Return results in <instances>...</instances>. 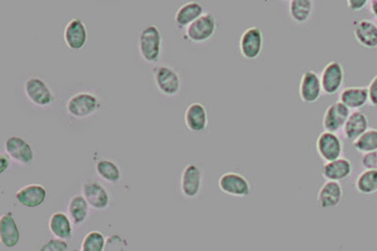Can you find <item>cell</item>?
<instances>
[{
  "label": "cell",
  "mask_w": 377,
  "mask_h": 251,
  "mask_svg": "<svg viewBox=\"0 0 377 251\" xmlns=\"http://www.w3.org/2000/svg\"><path fill=\"white\" fill-rule=\"evenodd\" d=\"M264 36L263 30L258 27H251L241 34L239 48L243 58L247 61H255L263 50Z\"/></svg>",
  "instance_id": "8992f818"
},
{
  "label": "cell",
  "mask_w": 377,
  "mask_h": 251,
  "mask_svg": "<svg viewBox=\"0 0 377 251\" xmlns=\"http://www.w3.org/2000/svg\"><path fill=\"white\" fill-rule=\"evenodd\" d=\"M352 172H353V165L350 160L345 157L326 162L322 169L323 177L326 180H335V182H342L347 179L351 176Z\"/></svg>",
  "instance_id": "7402d4cb"
},
{
  "label": "cell",
  "mask_w": 377,
  "mask_h": 251,
  "mask_svg": "<svg viewBox=\"0 0 377 251\" xmlns=\"http://www.w3.org/2000/svg\"><path fill=\"white\" fill-rule=\"evenodd\" d=\"M369 129V118L367 115L360 110H354L350 113L347 121L343 126L342 133L348 141L356 140L360 135Z\"/></svg>",
  "instance_id": "603a6c76"
},
{
  "label": "cell",
  "mask_w": 377,
  "mask_h": 251,
  "mask_svg": "<svg viewBox=\"0 0 377 251\" xmlns=\"http://www.w3.org/2000/svg\"><path fill=\"white\" fill-rule=\"evenodd\" d=\"M340 102L350 110H359L369 103L367 87H348L340 93Z\"/></svg>",
  "instance_id": "cb8c5ba5"
},
{
  "label": "cell",
  "mask_w": 377,
  "mask_h": 251,
  "mask_svg": "<svg viewBox=\"0 0 377 251\" xmlns=\"http://www.w3.org/2000/svg\"><path fill=\"white\" fill-rule=\"evenodd\" d=\"M64 39L66 47L71 50L80 51L86 47L88 30L80 17H75L67 23L64 30Z\"/></svg>",
  "instance_id": "8fae6325"
},
{
  "label": "cell",
  "mask_w": 377,
  "mask_h": 251,
  "mask_svg": "<svg viewBox=\"0 0 377 251\" xmlns=\"http://www.w3.org/2000/svg\"><path fill=\"white\" fill-rule=\"evenodd\" d=\"M351 110L342 102L331 104L326 109L323 117V127L325 131L337 133L342 130Z\"/></svg>",
  "instance_id": "9a60e30c"
},
{
  "label": "cell",
  "mask_w": 377,
  "mask_h": 251,
  "mask_svg": "<svg viewBox=\"0 0 377 251\" xmlns=\"http://www.w3.org/2000/svg\"><path fill=\"white\" fill-rule=\"evenodd\" d=\"M357 192L363 195H371L377 192V171L365 169L359 175L354 183Z\"/></svg>",
  "instance_id": "f1b7e54d"
},
{
  "label": "cell",
  "mask_w": 377,
  "mask_h": 251,
  "mask_svg": "<svg viewBox=\"0 0 377 251\" xmlns=\"http://www.w3.org/2000/svg\"><path fill=\"white\" fill-rule=\"evenodd\" d=\"M318 155L323 162H329L342 157L343 143L337 133L323 131L316 141Z\"/></svg>",
  "instance_id": "ba28073f"
},
{
  "label": "cell",
  "mask_w": 377,
  "mask_h": 251,
  "mask_svg": "<svg viewBox=\"0 0 377 251\" xmlns=\"http://www.w3.org/2000/svg\"><path fill=\"white\" fill-rule=\"evenodd\" d=\"M28 100L35 106L47 107L55 103L54 92L46 81L40 78H30L24 84Z\"/></svg>",
  "instance_id": "5b68a950"
},
{
  "label": "cell",
  "mask_w": 377,
  "mask_h": 251,
  "mask_svg": "<svg viewBox=\"0 0 377 251\" xmlns=\"http://www.w3.org/2000/svg\"><path fill=\"white\" fill-rule=\"evenodd\" d=\"M0 242L7 248H13L20 242V231L13 212H7L0 219Z\"/></svg>",
  "instance_id": "d6986e66"
},
{
  "label": "cell",
  "mask_w": 377,
  "mask_h": 251,
  "mask_svg": "<svg viewBox=\"0 0 377 251\" xmlns=\"http://www.w3.org/2000/svg\"><path fill=\"white\" fill-rule=\"evenodd\" d=\"M345 73L342 64L332 61L326 64L321 73L323 92L326 95H334L339 92L345 83Z\"/></svg>",
  "instance_id": "52a82bcc"
},
{
  "label": "cell",
  "mask_w": 377,
  "mask_h": 251,
  "mask_svg": "<svg viewBox=\"0 0 377 251\" xmlns=\"http://www.w3.org/2000/svg\"><path fill=\"white\" fill-rule=\"evenodd\" d=\"M205 13L203 5L198 1H188L180 6L174 14V25L179 30H186Z\"/></svg>",
  "instance_id": "44dd1931"
},
{
  "label": "cell",
  "mask_w": 377,
  "mask_h": 251,
  "mask_svg": "<svg viewBox=\"0 0 377 251\" xmlns=\"http://www.w3.org/2000/svg\"><path fill=\"white\" fill-rule=\"evenodd\" d=\"M11 157L7 154L0 155V173L4 174L10 169Z\"/></svg>",
  "instance_id": "8d00e7d4"
},
{
  "label": "cell",
  "mask_w": 377,
  "mask_h": 251,
  "mask_svg": "<svg viewBox=\"0 0 377 251\" xmlns=\"http://www.w3.org/2000/svg\"><path fill=\"white\" fill-rule=\"evenodd\" d=\"M371 0H346L349 10L357 13L367 7Z\"/></svg>",
  "instance_id": "d590c367"
},
{
  "label": "cell",
  "mask_w": 377,
  "mask_h": 251,
  "mask_svg": "<svg viewBox=\"0 0 377 251\" xmlns=\"http://www.w3.org/2000/svg\"><path fill=\"white\" fill-rule=\"evenodd\" d=\"M323 94L320 75L313 70L303 73L299 83V96L305 104H314Z\"/></svg>",
  "instance_id": "4fadbf2b"
},
{
  "label": "cell",
  "mask_w": 377,
  "mask_h": 251,
  "mask_svg": "<svg viewBox=\"0 0 377 251\" xmlns=\"http://www.w3.org/2000/svg\"><path fill=\"white\" fill-rule=\"evenodd\" d=\"M217 30V21L210 13H204L193 24L184 30L183 38L193 44H204L215 36Z\"/></svg>",
  "instance_id": "3957f363"
},
{
  "label": "cell",
  "mask_w": 377,
  "mask_h": 251,
  "mask_svg": "<svg viewBox=\"0 0 377 251\" xmlns=\"http://www.w3.org/2000/svg\"><path fill=\"white\" fill-rule=\"evenodd\" d=\"M47 197V188L40 183L25 185L16 193L19 204L30 209L40 207L46 202Z\"/></svg>",
  "instance_id": "2e32d148"
},
{
  "label": "cell",
  "mask_w": 377,
  "mask_h": 251,
  "mask_svg": "<svg viewBox=\"0 0 377 251\" xmlns=\"http://www.w3.org/2000/svg\"><path fill=\"white\" fill-rule=\"evenodd\" d=\"M106 238L102 233L97 231H90L84 237L81 243V251H103L105 250Z\"/></svg>",
  "instance_id": "4dcf8cb0"
},
{
  "label": "cell",
  "mask_w": 377,
  "mask_h": 251,
  "mask_svg": "<svg viewBox=\"0 0 377 251\" xmlns=\"http://www.w3.org/2000/svg\"><path fill=\"white\" fill-rule=\"evenodd\" d=\"M361 165L365 169H376L377 171V151L363 154Z\"/></svg>",
  "instance_id": "836d02e7"
},
{
  "label": "cell",
  "mask_w": 377,
  "mask_h": 251,
  "mask_svg": "<svg viewBox=\"0 0 377 251\" xmlns=\"http://www.w3.org/2000/svg\"><path fill=\"white\" fill-rule=\"evenodd\" d=\"M89 203L87 202L83 195H75L68 202L67 206V213L71 219L73 224L80 226L86 222L89 216Z\"/></svg>",
  "instance_id": "484cf974"
},
{
  "label": "cell",
  "mask_w": 377,
  "mask_h": 251,
  "mask_svg": "<svg viewBox=\"0 0 377 251\" xmlns=\"http://www.w3.org/2000/svg\"><path fill=\"white\" fill-rule=\"evenodd\" d=\"M353 34L356 41L367 49L377 48V25L369 19H362L353 24Z\"/></svg>",
  "instance_id": "ac0fdd59"
},
{
  "label": "cell",
  "mask_w": 377,
  "mask_h": 251,
  "mask_svg": "<svg viewBox=\"0 0 377 251\" xmlns=\"http://www.w3.org/2000/svg\"><path fill=\"white\" fill-rule=\"evenodd\" d=\"M314 0H289V14L292 21L305 24L313 13Z\"/></svg>",
  "instance_id": "4316f807"
},
{
  "label": "cell",
  "mask_w": 377,
  "mask_h": 251,
  "mask_svg": "<svg viewBox=\"0 0 377 251\" xmlns=\"http://www.w3.org/2000/svg\"><path fill=\"white\" fill-rule=\"evenodd\" d=\"M203 172L196 164H188L180 177V191L187 199H195L201 193Z\"/></svg>",
  "instance_id": "30bf717a"
},
{
  "label": "cell",
  "mask_w": 377,
  "mask_h": 251,
  "mask_svg": "<svg viewBox=\"0 0 377 251\" xmlns=\"http://www.w3.org/2000/svg\"><path fill=\"white\" fill-rule=\"evenodd\" d=\"M73 222L68 214L63 212H56L50 216L49 228L50 233L58 238L71 239L73 234Z\"/></svg>",
  "instance_id": "d4e9b609"
},
{
  "label": "cell",
  "mask_w": 377,
  "mask_h": 251,
  "mask_svg": "<svg viewBox=\"0 0 377 251\" xmlns=\"http://www.w3.org/2000/svg\"><path fill=\"white\" fill-rule=\"evenodd\" d=\"M277 1H289V0H277Z\"/></svg>",
  "instance_id": "f35d334b"
},
{
  "label": "cell",
  "mask_w": 377,
  "mask_h": 251,
  "mask_svg": "<svg viewBox=\"0 0 377 251\" xmlns=\"http://www.w3.org/2000/svg\"><path fill=\"white\" fill-rule=\"evenodd\" d=\"M369 103L373 106L377 107V75L374 76L370 84H369Z\"/></svg>",
  "instance_id": "e575fe53"
},
{
  "label": "cell",
  "mask_w": 377,
  "mask_h": 251,
  "mask_svg": "<svg viewBox=\"0 0 377 251\" xmlns=\"http://www.w3.org/2000/svg\"><path fill=\"white\" fill-rule=\"evenodd\" d=\"M83 197H85L90 207L94 210H106L109 205V194L108 190L100 183L94 180H87L83 183Z\"/></svg>",
  "instance_id": "5bb4252c"
},
{
  "label": "cell",
  "mask_w": 377,
  "mask_h": 251,
  "mask_svg": "<svg viewBox=\"0 0 377 251\" xmlns=\"http://www.w3.org/2000/svg\"><path fill=\"white\" fill-rule=\"evenodd\" d=\"M155 86L162 94L173 97L181 90V78L174 68L167 65H159L153 69Z\"/></svg>",
  "instance_id": "277c9868"
},
{
  "label": "cell",
  "mask_w": 377,
  "mask_h": 251,
  "mask_svg": "<svg viewBox=\"0 0 377 251\" xmlns=\"http://www.w3.org/2000/svg\"><path fill=\"white\" fill-rule=\"evenodd\" d=\"M95 171L101 179L109 183H117L122 178L119 166L114 161L100 159L95 165Z\"/></svg>",
  "instance_id": "83f0119b"
},
{
  "label": "cell",
  "mask_w": 377,
  "mask_h": 251,
  "mask_svg": "<svg viewBox=\"0 0 377 251\" xmlns=\"http://www.w3.org/2000/svg\"><path fill=\"white\" fill-rule=\"evenodd\" d=\"M185 126L188 131L193 133L204 132L209 124V117L206 106L203 104L196 103L191 104L186 109L184 114Z\"/></svg>",
  "instance_id": "e0dca14e"
},
{
  "label": "cell",
  "mask_w": 377,
  "mask_h": 251,
  "mask_svg": "<svg viewBox=\"0 0 377 251\" xmlns=\"http://www.w3.org/2000/svg\"><path fill=\"white\" fill-rule=\"evenodd\" d=\"M353 146L357 152L362 154L377 151V129L369 128L359 138L353 141Z\"/></svg>",
  "instance_id": "f546056e"
},
{
  "label": "cell",
  "mask_w": 377,
  "mask_h": 251,
  "mask_svg": "<svg viewBox=\"0 0 377 251\" xmlns=\"http://www.w3.org/2000/svg\"><path fill=\"white\" fill-rule=\"evenodd\" d=\"M67 240L58 238L49 239V241L42 245V251H66L68 250L69 245Z\"/></svg>",
  "instance_id": "1f68e13d"
},
{
  "label": "cell",
  "mask_w": 377,
  "mask_h": 251,
  "mask_svg": "<svg viewBox=\"0 0 377 251\" xmlns=\"http://www.w3.org/2000/svg\"><path fill=\"white\" fill-rule=\"evenodd\" d=\"M162 35L156 25H145L138 37L140 56L149 64H156L162 54Z\"/></svg>",
  "instance_id": "6da1fadb"
},
{
  "label": "cell",
  "mask_w": 377,
  "mask_h": 251,
  "mask_svg": "<svg viewBox=\"0 0 377 251\" xmlns=\"http://www.w3.org/2000/svg\"><path fill=\"white\" fill-rule=\"evenodd\" d=\"M101 102L94 93L80 92L76 93L68 99L66 103V111L75 118L91 117L100 111Z\"/></svg>",
  "instance_id": "7a4b0ae2"
},
{
  "label": "cell",
  "mask_w": 377,
  "mask_h": 251,
  "mask_svg": "<svg viewBox=\"0 0 377 251\" xmlns=\"http://www.w3.org/2000/svg\"><path fill=\"white\" fill-rule=\"evenodd\" d=\"M4 149L11 159L21 165H30L35 160V152L23 137L12 135L5 141Z\"/></svg>",
  "instance_id": "7c38bea8"
},
{
  "label": "cell",
  "mask_w": 377,
  "mask_h": 251,
  "mask_svg": "<svg viewBox=\"0 0 377 251\" xmlns=\"http://www.w3.org/2000/svg\"><path fill=\"white\" fill-rule=\"evenodd\" d=\"M370 11L374 18L377 19V0H371Z\"/></svg>",
  "instance_id": "74e56055"
},
{
  "label": "cell",
  "mask_w": 377,
  "mask_h": 251,
  "mask_svg": "<svg viewBox=\"0 0 377 251\" xmlns=\"http://www.w3.org/2000/svg\"><path fill=\"white\" fill-rule=\"evenodd\" d=\"M126 245L128 244H126L125 240L121 238L118 234H114V235L106 238L105 250H124Z\"/></svg>",
  "instance_id": "d6a6232c"
},
{
  "label": "cell",
  "mask_w": 377,
  "mask_h": 251,
  "mask_svg": "<svg viewBox=\"0 0 377 251\" xmlns=\"http://www.w3.org/2000/svg\"><path fill=\"white\" fill-rule=\"evenodd\" d=\"M343 189L340 182L326 180L318 192V205L322 209L336 208L342 202Z\"/></svg>",
  "instance_id": "ffe728a7"
},
{
  "label": "cell",
  "mask_w": 377,
  "mask_h": 251,
  "mask_svg": "<svg viewBox=\"0 0 377 251\" xmlns=\"http://www.w3.org/2000/svg\"><path fill=\"white\" fill-rule=\"evenodd\" d=\"M218 186L223 193L236 197H246L251 193V185L244 175L237 172H226L218 180Z\"/></svg>",
  "instance_id": "9c48e42d"
}]
</instances>
